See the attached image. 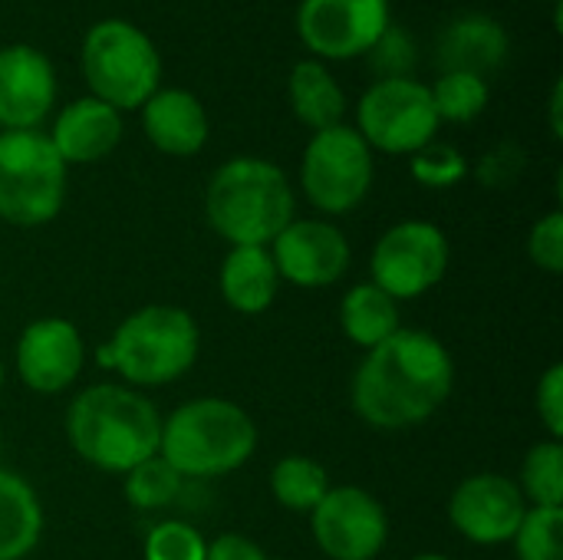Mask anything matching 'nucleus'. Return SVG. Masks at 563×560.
Segmentation results:
<instances>
[{
	"mask_svg": "<svg viewBox=\"0 0 563 560\" xmlns=\"http://www.w3.org/2000/svg\"><path fill=\"white\" fill-rule=\"evenodd\" d=\"M455 386L449 347L426 330H399L366 350L353 373L356 416L379 432H402L432 419Z\"/></svg>",
	"mask_w": 563,
	"mask_h": 560,
	"instance_id": "obj_1",
	"label": "nucleus"
},
{
	"mask_svg": "<svg viewBox=\"0 0 563 560\" xmlns=\"http://www.w3.org/2000/svg\"><path fill=\"white\" fill-rule=\"evenodd\" d=\"M66 439L92 469L125 475L158 455L162 416L142 393L119 383H96L69 403Z\"/></svg>",
	"mask_w": 563,
	"mask_h": 560,
	"instance_id": "obj_2",
	"label": "nucleus"
},
{
	"mask_svg": "<svg viewBox=\"0 0 563 560\" xmlns=\"http://www.w3.org/2000/svg\"><path fill=\"white\" fill-rule=\"evenodd\" d=\"M294 188L287 175L267 158L224 162L205 191V215L218 238L231 248H271V241L294 221Z\"/></svg>",
	"mask_w": 563,
	"mask_h": 560,
	"instance_id": "obj_3",
	"label": "nucleus"
},
{
	"mask_svg": "<svg viewBox=\"0 0 563 560\" xmlns=\"http://www.w3.org/2000/svg\"><path fill=\"white\" fill-rule=\"evenodd\" d=\"M257 449V426L231 399L201 396L162 419L158 455L181 479H218L238 472Z\"/></svg>",
	"mask_w": 563,
	"mask_h": 560,
	"instance_id": "obj_4",
	"label": "nucleus"
},
{
	"mask_svg": "<svg viewBox=\"0 0 563 560\" xmlns=\"http://www.w3.org/2000/svg\"><path fill=\"white\" fill-rule=\"evenodd\" d=\"M201 333L188 310L172 304H148L129 314L112 340L99 347V360L119 370L129 386H168L181 380L198 360Z\"/></svg>",
	"mask_w": 563,
	"mask_h": 560,
	"instance_id": "obj_5",
	"label": "nucleus"
},
{
	"mask_svg": "<svg viewBox=\"0 0 563 560\" xmlns=\"http://www.w3.org/2000/svg\"><path fill=\"white\" fill-rule=\"evenodd\" d=\"M82 76L92 96L115 112L142 109L162 89V56L135 23L99 20L82 40Z\"/></svg>",
	"mask_w": 563,
	"mask_h": 560,
	"instance_id": "obj_6",
	"label": "nucleus"
},
{
	"mask_svg": "<svg viewBox=\"0 0 563 560\" xmlns=\"http://www.w3.org/2000/svg\"><path fill=\"white\" fill-rule=\"evenodd\" d=\"M66 201V162L36 129L0 132V221L40 228Z\"/></svg>",
	"mask_w": 563,
	"mask_h": 560,
	"instance_id": "obj_7",
	"label": "nucleus"
},
{
	"mask_svg": "<svg viewBox=\"0 0 563 560\" xmlns=\"http://www.w3.org/2000/svg\"><path fill=\"white\" fill-rule=\"evenodd\" d=\"M307 201L323 215L353 211L373 185V149L350 125L313 132L300 162Z\"/></svg>",
	"mask_w": 563,
	"mask_h": 560,
	"instance_id": "obj_8",
	"label": "nucleus"
},
{
	"mask_svg": "<svg viewBox=\"0 0 563 560\" xmlns=\"http://www.w3.org/2000/svg\"><path fill=\"white\" fill-rule=\"evenodd\" d=\"M360 135L386 155H412L439 132V116L429 86L419 79H376L356 109Z\"/></svg>",
	"mask_w": 563,
	"mask_h": 560,
	"instance_id": "obj_9",
	"label": "nucleus"
},
{
	"mask_svg": "<svg viewBox=\"0 0 563 560\" xmlns=\"http://www.w3.org/2000/svg\"><path fill=\"white\" fill-rule=\"evenodd\" d=\"M449 271V238L432 221H399L373 248L369 274L393 300L429 294Z\"/></svg>",
	"mask_w": 563,
	"mask_h": 560,
	"instance_id": "obj_10",
	"label": "nucleus"
},
{
	"mask_svg": "<svg viewBox=\"0 0 563 560\" xmlns=\"http://www.w3.org/2000/svg\"><path fill=\"white\" fill-rule=\"evenodd\" d=\"M310 531L330 560H376L389 541V518L376 495L340 485L310 512Z\"/></svg>",
	"mask_w": 563,
	"mask_h": 560,
	"instance_id": "obj_11",
	"label": "nucleus"
},
{
	"mask_svg": "<svg viewBox=\"0 0 563 560\" xmlns=\"http://www.w3.org/2000/svg\"><path fill=\"white\" fill-rule=\"evenodd\" d=\"M389 26V0H300L297 33L323 59L363 56Z\"/></svg>",
	"mask_w": 563,
	"mask_h": 560,
	"instance_id": "obj_12",
	"label": "nucleus"
},
{
	"mask_svg": "<svg viewBox=\"0 0 563 560\" xmlns=\"http://www.w3.org/2000/svg\"><path fill=\"white\" fill-rule=\"evenodd\" d=\"M528 502L521 495V488L498 472H478L468 475L449 498V521L452 528L482 548H495V545H508L525 515H528Z\"/></svg>",
	"mask_w": 563,
	"mask_h": 560,
	"instance_id": "obj_13",
	"label": "nucleus"
},
{
	"mask_svg": "<svg viewBox=\"0 0 563 560\" xmlns=\"http://www.w3.org/2000/svg\"><path fill=\"white\" fill-rule=\"evenodd\" d=\"M13 363L26 389L40 396H56L69 389L86 366L82 333L63 317H40L23 327Z\"/></svg>",
	"mask_w": 563,
	"mask_h": 560,
	"instance_id": "obj_14",
	"label": "nucleus"
},
{
	"mask_svg": "<svg viewBox=\"0 0 563 560\" xmlns=\"http://www.w3.org/2000/svg\"><path fill=\"white\" fill-rule=\"evenodd\" d=\"M271 257L280 281L317 290L336 284L350 267L346 234L320 218H294L274 241Z\"/></svg>",
	"mask_w": 563,
	"mask_h": 560,
	"instance_id": "obj_15",
	"label": "nucleus"
},
{
	"mask_svg": "<svg viewBox=\"0 0 563 560\" xmlns=\"http://www.w3.org/2000/svg\"><path fill=\"white\" fill-rule=\"evenodd\" d=\"M56 76L49 59L26 46L0 50V132L36 129L53 109Z\"/></svg>",
	"mask_w": 563,
	"mask_h": 560,
	"instance_id": "obj_16",
	"label": "nucleus"
},
{
	"mask_svg": "<svg viewBox=\"0 0 563 560\" xmlns=\"http://www.w3.org/2000/svg\"><path fill=\"white\" fill-rule=\"evenodd\" d=\"M142 125L148 142L175 158L198 155L208 142V112L195 92L168 86L155 89L142 106Z\"/></svg>",
	"mask_w": 563,
	"mask_h": 560,
	"instance_id": "obj_17",
	"label": "nucleus"
},
{
	"mask_svg": "<svg viewBox=\"0 0 563 560\" xmlns=\"http://www.w3.org/2000/svg\"><path fill=\"white\" fill-rule=\"evenodd\" d=\"M122 139V119L112 106H106L96 96L69 102L49 132V142L56 155L66 165H89L106 158Z\"/></svg>",
	"mask_w": 563,
	"mask_h": 560,
	"instance_id": "obj_18",
	"label": "nucleus"
},
{
	"mask_svg": "<svg viewBox=\"0 0 563 560\" xmlns=\"http://www.w3.org/2000/svg\"><path fill=\"white\" fill-rule=\"evenodd\" d=\"M435 53L442 73H472L485 79L508 59V33L495 17L465 13L442 30Z\"/></svg>",
	"mask_w": 563,
	"mask_h": 560,
	"instance_id": "obj_19",
	"label": "nucleus"
},
{
	"mask_svg": "<svg viewBox=\"0 0 563 560\" xmlns=\"http://www.w3.org/2000/svg\"><path fill=\"white\" fill-rule=\"evenodd\" d=\"M218 287L234 314L257 317L267 307H274L280 290V274L274 267L271 248H231L221 264Z\"/></svg>",
	"mask_w": 563,
	"mask_h": 560,
	"instance_id": "obj_20",
	"label": "nucleus"
},
{
	"mask_svg": "<svg viewBox=\"0 0 563 560\" xmlns=\"http://www.w3.org/2000/svg\"><path fill=\"white\" fill-rule=\"evenodd\" d=\"M43 535V505L26 479L0 469V560L33 554Z\"/></svg>",
	"mask_w": 563,
	"mask_h": 560,
	"instance_id": "obj_21",
	"label": "nucleus"
},
{
	"mask_svg": "<svg viewBox=\"0 0 563 560\" xmlns=\"http://www.w3.org/2000/svg\"><path fill=\"white\" fill-rule=\"evenodd\" d=\"M290 109L294 116L310 125L313 132L320 129H333L343 125V112H346V96L340 89V83L333 79V73L317 63V59H303L290 69Z\"/></svg>",
	"mask_w": 563,
	"mask_h": 560,
	"instance_id": "obj_22",
	"label": "nucleus"
},
{
	"mask_svg": "<svg viewBox=\"0 0 563 560\" xmlns=\"http://www.w3.org/2000/svg\"><path fill=\"white\" fill-rule=\"evenodd\" d=\"M340 327H343L350 343H356L363 350H373V347H379L383 340H389L393 333L402 330L399 300H393L373 281L356 284L353 290H346V297L340 304Z\"/></svg>",
	"mask_w": 563,
	"mask_h": 560,
	"instance_id": "obj_23",
	"label": "nucleus"
},
{
	"mask_svg": "<svg viewBox=\"0 0 563 560\" xmlns=\"http://www.w3.org/2000/svg\"><path fill=\"white\" fill-rule=\"evenodd\" d=\"M330 488V472L307 455H284L271 472V492L287 512L310 515Z\"/></svg>",
	"mask_w": 563,
	"mask_h": 560,
	"instance_id": "obj_24",
	"label": "nucleus"
},
{
	"mask_svg": "<svg viewBox=\"0 0 563 560\" xmlns=\"http://www.w3.org/2000/svg\"><path fill=\"white\" fill-rule=\"evenodd\" d=\"M521 495L531 508H561L563 505V446L558 439L538 442L521 462Z\"/></svg>",
	"mask_w": 563,
	"mask_h": 560,
	"instance_id": "obj_25",
	"label": "nucleus"
},
{
	"mask_svg": "<svg viewBox=\"0 0 563 560\" xmlns=\"http://www.w3.org/2000/svg\"><path fill=\"white\" fill-rule=\"evenodd\" d=\"M181 485H185V479L162 455H152L142 465H135L132 472H125V498L139 512L168 508L181 495Z\"/></svg>",
	"mask_w": 563,
	"mask_h": 560,
	"instance_id": "obj_26",
	"label": "nucleus"
},
{
	"mask_svg": "<svg viewBox=\"0 0 563 560\" xmlns=\"http://www.w3.org/2000/svg\"><path fill=\"white\" fill-rule=\"evenodd\" d=\"M432 92V106L439 122H472L485 112L488 106V79L472 76V73H442L435 79Z\"/></svg>",
	"mask_w": 563,
	"mask_h": 560,
	"instance_id": "obj_27",
	"label": "nucleus"
},
{
	"mask_svg": "<svg viewBox=\"0 0 563 560\" xmlns=\"http://www.w3.org/2000/svg\"><path fill=\"white\" fill-rule=\"evenodd\" d=\"M511 541L518 560H563V508H528Z\"/></svg>",
	"mask_w": 563,
	"mask_h": 560,
	"instance_id": "obj_28",
	"label": "nucleus"
},
{
	"mask_svg": "<svg viewBox=\"0 0 563 560\" xmlns=\"http://www.w3.org/2000/svg\"><path fill=\"white\" fill-rule=\"evenodd\" d=\"M363 56L369 59V69L376 73V79H412V69L419 63L412 33H406L393 23L379 33V40Z\"/></svg>",
	"mask_w": 563,
	"mask_h": 560,
	"instance_id": "obj_29",
	"label": "nucleus"
},
{
	"mask_svg": "<svg viewBox=\"0 0 563 560\" xmlns=\"http://www.w3.org/2000/svg\"><path fill=\"white\" fill-rule=\"evenodd\" d=\"M208 541L185 521H162L145 535V560H205Z\"/></svg>",
	"mask_w": 563,
	"mask_h": 560,
	"instance_id": "obj_30",
	"label": "nucleus"
},
{
	"mask_svg": "<svg viewBox=\"0 0 563 560\" xmlns=\"http://www.w3.org/2000/svg\"><path fill=\"white\" fill-rule=\"evenodd\" d=\"M409 168H412V178L426 188H452L468 172L462 152H455L452 145H435V142L412 152Z\"/></svg>",
	"mask_w": 563,
	"mask_h": 560,
	"instance_id": "obj_31",
	"label": "nucleus"
},
{
	"mask_svg": "<svg viewBox=\"0 0 563 560\" xmlns=\"http://www.w3.org/2000/svg\"><path fill=\"white\" fill-rule=\"evenodd\" d=\"M528 257L544 271V274H561L563 271V215L551 211L544 215L531 234H528Z\"/></svg>",
	"mask_w": 563,
	"mask_h": 560,
	"instance_id": "obj_32",
	"label": "nucleus"
},
{
	"mask_svg": "<svg viewBox=\"0 0 563 560\" xmlns=\"http://www.w3.org/2000/svg\"><path fill=\"white\" fill-rule=\"evenodd\" d=\"M534 409L538 419L544 422L551 439H563V363H551L544 370V376L538 380V393H534Z\"/></svg>",
	"mask_w": 563,
	"mask_h": 560,
	"instance_id": "obj_33",
	"label": "nucleus"
},
{
	"mask_svg": "<svg viewBox=\"0 0 563 560\" xmlns=\"http://www.w3.org/2000/svg\"><path fill=\"white\" fill-rule=\"evenodd\" d=\"M205 560H271L261 545H254L244 535H221L208 545Z\"/></svg>",
	"mask_w": 563,
	"mask_h": 560,
	"instance_id": "obj_34",
	"label": "nucleus"
},
{
	"mask_svg": "<svg viewBox=\"0 0 563 560\" xmlns=\"http://www.w3.org/2000/svg\"><path fill=\"white\" fill-rule=\"evenodd\" d=\"M521 152H518V145H501V149H495L488 158H482V168H478V175H482V182H492V185H498V182H508V178H515L518 175V168H521Z\"/></svg>",
	"mask_w": 563,
	"mask_h": 560,
	"instance_id": "obj_35",
	"label": "nucleus"
},
{
	"mask_svg": "<svg viewBox=\"0 0 563 560\" xmlns=\"http://www.w3.org/2000/svg\"><path fill=\"white\" fill-rule=\"evenodd\" d=\"M551 129H554V135L561 139V79L554 83V92H551Z\"/></svg>",
	"mask_w": 563,
	"mask_h": 560,
	"instance_id": "obj_36",
	"label": "nucleus"
},
{
	"mask_svg": "<svg viewBox=\"0 0 563 560\" xmlns=\"http://www.w3.org/2000/svg\"><path fill=\"white\" fill-rule=\"evenodd\" d=\"M412 560H452V558H445V554H416Z\"/></svg>",
	"mask_w": 563,
	"mask_h": 560,
	"instance_id": "obj_37",
	"label": "nucleus"
},
{
	"mask_svg": "<svg viewBox=\"0 0 563 560\" xmlns=\"http://www.w3.org/2000/svg\"><path fill=\"white\" fill-rule=\"evenodd\" d=\"M3 376H7V370H3V363H0V389H3Z\"/></svg>",
	"mask_w": 563,
	"mask_h": 560,
	"instance_id": "obj_38",
	"label": "nucleus"
},
{
	"mask_svg": "<svg viewBox=\"0 0 563 560\" xmlns=\"http://www.w3.org/2000/svg\"><path fill=\"white\" fill-rule=\"evenodd\" d=\"M0 449H3V432H0Z\"/></svg>",
	"mask_w": 563,
	"mask_h": 560,
	"instance_id": "obj_39",
	"label": "nucleus"
},
{
	"mask_svg": "<svg viewBox=\"0 0 563 560\" xmlns=\"http://www.w3.org/2000/svg\"><path fill=\"white\" fill-rule=\"evenodd\" d=\"M551 3H561V0H551Z\"/></svg>",
	"mask_w": 563,
	"mask_h": 560,
	"instance_id": "obj_40",
	"label": "nucleus"
}]
</instances>
